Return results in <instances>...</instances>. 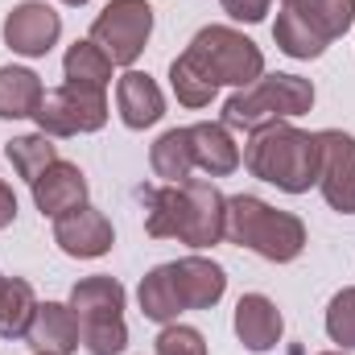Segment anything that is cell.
I'll use <instances>...</instances> for the list:
<instances>
[{
  "mask_svg": "<svg viewBox=\"0 0 355 355\" xmlns=\"http://www.w3.org/2000/svg\"><path fill=\"white\" fill-rule=\"evenodd\" d=\"M62 75H67V83H79V87H95L103 91L112 83V58L91 42H75L71 50H67V58H62Z\"/></svg>",
  "mask_w": 355,
  "mask_h": 355,
  "instance_id": "7402d4cb",
  "label": "cell"
},
{
  "mask_svg": "<svg viewBox=\"0 0 355 355\" xmlns=\"http://www.w3.org/2000/svg\"><path fill=\"white\" fill-rule=\"evenodd\" d=\"M314 107V83L302 75H261L252 87H240L223 103L227 128H265L277 120L306 116Z\"/></svg>",
  "mask_w": 355,
  "mask_h": 355,
  "instance_id": "5b68a950",
  "label": "cell"
},
{
  "mask_svg": "<svg viewBox=\"0 0 355 355\" xmlns=\"http://www.w3.org/2000/svg\"><path fill=\"white\" fill-rule=\"evenodd\" d=\"M33 355H37V352H33Z\"/></svg>",
  "mask_w": 355,
  "mask_h": 355,
  "instance_id": "d590c367",
  "label": "cell"
},
{
  "mask_svg": "<svg viewBox=\"0 0 355 355\" xmlns=\"http://www.w3.org/2000/svg\"><path fill=\"white\" fill-rule=\"evenodd\" d=\"M190 149H194V170H202L207 178H227L240 170V145L223 120L190 124Z\"/></svg>",
  "mask_w": 355,
  "mask_h": 355,
  "instance_id": "9a60e30c",
  "label": "cell"
},
{
  "mask_svg": "<svg viewBox=\"0 0 355 355\" xmlns=\"http://www.w3.org/2000/svg\"><path fill=\"white\" fill-rule=\"evenodd\" d=\"M145 198V232L153 240H178L190 248H211L227 232V198L215 182L190 178L178 186L141 190Z\"/></svg>",
  "mask_w": 355,
  "mask_h": 355,
  "instance_id": "6da1fadb",
  "label": "cell"
},
{
  "mask_svg": "<svg viewBox=\"0 0 355 355\" xmlns=\"http://www.w3.org/2000/svg\"><path fill=\"white\" fill-rule=\"evenodd\" d=\"M42 95L46 87L29 67H0V120H33Z\"/></svg>",
  "mask_w": 355,
  "mask_h": 355,
  "instance_id": "ac0fdd59",
  "label": "cell"
},
{
  "mask_svg": "<svg viewBox=\"0 0 355 355\" xmlns=\"http://www.w3.org/2000/svg\"><path fill=\"white\" fill-rule=\"evenodd\" d=\"M240 162L248 166L252 178H261L285 194H306L310 186H318V166H322L318 132H302L289 120L252 128Z\"/></svg>",
  "mask_w": 355,
  "mask_h": 355,
  "instance_id": "7a4b0ae2",
  "label": "cell"
},
{
  "mask_svg": "<svg viewBox=\"0 0 355 355\" xmlns=\"http://www.w3.org/2000/svg\"><path fill=\"white\" fill-rule=\"evenodd\" d=\"M223 240L265 257L272 265H289L306 248V223L293 211H277L257 194H236L227 198V232Z\"/></svg>",
  "mask_w": 355,
  "mask_h": 355,
  "instance_id": "3957f363",
  "label": "cell"
},
{
  "mask_svg": "<svg viewBox=\"0 0 355 355\" xmlns=\"http://www.w3.org/2000/svg\"><path fill=\"white\" fill-rule=\"evenodd\" d=\"M12 219H17V194L8 182H0V227H8Z\"/></svg>",
  "mask_w": 355,
  "mask_h": 355,
  "instance_id": "4dcf8cb0",
  "label": "cell"
},
{
  "mask_svg": "<svg viewBox=\"0 0 355 355\" xmlns=\"http://www.w3.org/2000/svg\"><path fill=\"white\" fill-rule=\"evenodd\" d=\"M62 37V17L46 0H21L4 17V46L21 58H46Z\"/></svg>",
  "mask_w": 355,
  "mask_h": 355,
  "instance_id": "9c48e42d",
  "label": "cell"
},
{
  "mask_svg": "<svg viewBox=\"0 0 355 355\" xmlns=\"http://www.w3.org/2000/svg\"><path fill=\"white\" fill-rule=\"evenodd\" d=\"M285 335V318L277 310V302L265 293H244L236 302V339L248 347V352H272Z\"/></svg>",
  "mask_w": 355,
  "mask_h": 355,
  "instance_id": "5bb4252c",
  "label": "cell"
},
{
  "mask_svg": "<svg viewBox=\"0 0 355 355\" xmlns=\"http://www.w3.org/2000/svg\"><path fill=\"white\" fill-rule=\"evenodd\" d=\"M322 166H318V190L331 211L355 215V137L343 128H322L318 132Z\"/></svg>",
  "mask_w": 355,
  "mask_h": 355,
  "instance_id": "ba28073f",
  "label": "cell"
},
{
  "mask_svg": "<svg viewBox=\"0 0 355 355\" xmlns=\"http://www.w3.org/2000/svg\"><path fill=\"white\" fill-rule=\"evenodd\" d=\"M25 343L37 355H71L83 347V331H79V318L71 306L62 302H42L37 314H33V327L25 335Z\"/></svg>",
  "mask_w": 355,
  "mask_h": 355,
  "instance_id": "7c38bea8",
  "label": "cell"
},
{
  "mask_svg": "<svg viewBox=\"0 0 355 355\" xmlns=\"http://www.w3.org/2000/svg\"><path fill=\"white\" fill-rule=\"evenodd\" d=\"M285 4H297V0H285Z\"/></svg>",
  "mask_w": 355,
  "mask_h": 355,
  "instance_id": "e575fe53",
  "label": "cell"
},
{
  "mask_svg": "<svg viewBox=\"0 0 355 355\" xmlns=\"http://www.w3.org/2000/svg\"><path fill=\"white\" fill-rule=\"evenodd\" d=\"M37 132L46 137H79V132H99L107 124V99L95 87L79 83H62V87L46 91L37 112H33Z\"/></svg>",
  "mask_w": 355,
  "mask_h": 355,
  "instance_id": "52a82bcc",
  "label": "cell"
},
{
  "mask_svg": "<svg viewBox=\"0 0 355 355\" xmlns=\"http://www.w3.org/2000/svg\"><path fill=\"white\" fill-rule=\"evenodd\" d=\"M8 162H12V170L17 178H25L29 186L37 182V178L46 174L54 162H58V145H54V137H46V132H29V137H12L8 141Z\"/></svg>",
  "mask_w": 355,
  "mask_h": 355,
  "instance_id": "cb8c5ba5",
  "label": "cell"
},
{
  "mask_svg": "<svg viewBox=\"0 0 355 355\" xmlns=\"http://www.w3.org/2000/svg\"><path fill=\"white\" fill-rule=\"evenodd\" d=\"M327 335L343 352H355V285L339 289L327 306Z\"/></svg>",
  "mask_w": 355,
  "mask_h": 355,
  "instance_id": "4316f807",
  "label": "cell"
},
{
  "mask_svg": "<svg viewBox=\"0 0 355 355\" xmlns=\"http://www.w3.org/2000/svg\"><path fill=\"white\" fill-rule=\"evenodd\" d=\"M170 87H174L182 107H207V103L215 99V91H219L186 54H178L174 62H170Z\"/></svg>",
  "mask_w": 355,
  "mask_h": 355,
  "instance_id": "484cf974",
  "label": "cell"
},
{
  "mask_svg": "<svg viewBox=\"0 0 355 355\" xmlns=\"http://www.w3.org/2000/svg\"><path fill=\"white\" fill-rule=\"evenodd\" d=\"M62 4H71V8H79V4H87V0H62Z\"/></svg>",
  "mask_w": 355,
  "mask_h": 355,
  "instance_id": "1f68e13d",
  "label": "cell"
},
{
  "mask_svg": "<svg viewBox=\"0 0 355 355\" xmlns=\"http://www.w3.org/2000/svg\"><path fill=\"white\" fill-rule=\"evenodd\" d=\"M293 8H297V17H302L327 46H331L335 37H343L355 21V0H297Z\"/></svg>",
  "mask_w": 355,
  "mask_h": 355,
  "instance_id": "d4e9b609",
  "label": "cell"
},
{
  "mask_svg": "<svg viewBox=\"0 0 355 355\" xmlns=\"http://www.w3.org/2000/svg\"><path fill=\"white\" fill-rule=\"evenodd\" d=\"M87 202V178L79 166H71V162H54L46 174L33 182V207L46 215V219H62L67 211H75V207H83Z\"/></svg>",
  "mask_w": 355,
  "mask_h": 355,
  "instance_id": "4fadbf2b",
  "label": "cell"
},
{
  "mask_svg": "<svg viewBox=\"0 0 355 355\" xmlns=\"http://www.w3.org/2000/svg\"><path fill=\"white\" fill-rule=\"evenodd\" d=\"M0 293H4V272H0Z\"/></svg>",
  "mask_w": 355,
  "mask_h": 355,
  "instance_id": "d6a6232c",
  "label": "cell"
},
{
  "mask_svg": "<svg viewBox=\"0 0 355 355\" xmlns=\"http://www.w3.org/2000/svg\"><path fill=\"white\" fill-rule=\"evenodd\" d=\"M149 166L153 174L162 178L166 186H178V182H190L194 174V149H190V128H170L153 141L149 149Z\"/></svg>",
  "mask_w": 355,
  "mask_h": 355,
  "instance_id": "d6986e66",
  "label": "cell"
},
{
  "mask_svg": "<svg viewBox=\"0 0 355 355\" xmlns=\"http://www.w3.org/2000/svg\"><path fill=\"white\" fill-rule=\"evenodd\" d=\"M137 297H141V314H145L149 322L170 327V322H178V314H186L182 302H178V293H174V281H170V268L166 265H157L153 272L141 277Z\"/></svg>",
  "mask_w": 355,
  "mask_h": 355,
  "instance_id": "603a6c76",
  "label": "cell"
},
{
  "mask_svg": "<svg viewBox=\"0 0 355 355\" xmlns=\"http://www.w3.org/2000/svg\"><path fill=\"white\" fill-rule=\"evenodd\" d=\"M153 347H157V355H207V339L194 327L170 322V327H162V335H157Z\"/></svg>",
  "mask_w": 355,
  "mask_h": 355,
  "instance_id": "f1b7e54d",
  "label": "cell"
},
{
  "mask_svg": "<svg viewBox=\"0 0 355 355\" xmlns=\"http://www.w3.org/2000/svg\"><path fill=\"white\" fill-rule=\"evenodd\" d=\"M37 293L29 281L21 277H4V293H0V339H25L37 314Z\"/></svg>",
  "mask_w": 355,
  "mask_h": 355,
  "instance_id": "ffe728a7",
  "label": "cell"
},
{
  "mask_svg": "<svg viewBox=\"0 0 355 355\" xmlns=\"http://www.w3.org/2000/svg\"><path fill=\"white\" fill-rule=\"evenodd\" d=\"M79 318V327L91 322H116L124 318V285L116 277H83L75 289H71V302H67Z\"/></svg>",
  "mask_w": 355,
  "mask_h": 355,
  "instance_id": "e0dca14e",
  "label": "cell"
},
{
  "mask_svg": "<svg viewBox=\"0 0 355 355\" xmlns=\"http://www.w3.org/2000/svg\"><path fill=\"white\" fill-rule=\"evenodd\" d=\"M153 33V8L149 0H112L91 21V42L112 58V67H132Z\"/></svg>",
  "mask_w": 355,
  "mask_h": 355,
  "instance_id": "8992f818",
  "label": "cell"
},
{
  "mask_svg": "<svg viewBox=\"0 0 355 355\" xmlns=\"http://www.w3.org/2000/svg\"><path fill=\"white\" fill-rule=\"evenodd\" d=\"M79 331H83V347L91 355H120L128 347L124 318H116V322H91V327H79Z\"/></svg>",
  "mask_w": 355,
  "mask_h": 355,
  "instance_id": "83f0119b",
  "label": "cell"
},
{
  "mask_svg": "<svg viewBox=\"0 0 355 355\" xmlns=\"http://www.w3.org/2000/svg\"><path fill=\"white\" fill-rule=\"evenodd\" d=\"M54 244L75 261H99V257L112 252L116 232H112V219L99 207L83 202V207L67 211L62 219H54Z\"/></svg>",
  "mask_w": 355,
  "mask_h": 355,
  "instance_id": "30bf717a",
  "label": "cell"
},
{
  "mask_svg": "<svg viewBox=\"0 0 355 355\" xmlns=\"http://www.w3.org/2000/svg\"><path fill=\"white\" fill-rule=\"evenodd\" d=\"M219 4H223V12H227L232 21L257 25V21H265V12H268L272 0H219Z\"/></svg>",
  "mask_w": 355,
  "mask_h": 355,
  "instance_id": "f546056e",
  "label": "cell"
},
{
  "mask_svg": "<svg viewBox=\"0 0 355 355\" xmlns=\"http://www.w3.org/2000/svg\"><path fill=\"white\" fill-rule=\"evenodd\" d=\"M166 268H170L182 310H211L227 289V272L207 257H182V261H170Z\"/></svg>",
  "mask_w": 355,
  "mask_h": 355,
  "instance_id": "8fae6325",
  "label": "cell"
},
{
  "mask_svg": "<svg viewBox=\"0 0 355 355\" xmlns=\"http://www.w3.org/2000/svg\"><path fill=\"white\" fill-rule=\"evenodd\" d=\"M322 355H347V352H322Z\"/></svg>",
  "mask_w": 355,
  "mask_h": 355,
  "instance_id": "836d02e7",
  "label": "cell"
},
{
  "mask_svg": "<svg viewBox=\"0 0 355 355\" xmlns=\"http://www.w3.org/2000/svg\"><path fill=\"white\" fill-rule=\"evenodd\" d=\"M272 42H277V50L281 54H289V58H302V62H310V58H322L327 54V42L297 17V8L293 4H285V12H277V25H272Z\"/></svg>",
  "mask_w": 355,
  "mask_h": 355,
  "instance_id": "44dd1931",
  "label": "cell"
},
{
  "mask_svg": "<svg viewBox=\"0 0 355 355\" xmlns=\"http://www.w3.org/2000/svg\"><path fill=\"white\" fill-rule=\"evenodd\" d=\"M215 87H252L265 75V54L252 37H244L232 25H207L190 37V46L182 50Z\"/></svg>",
  "mask_w": 355,
  "mask_h": 355,
  "instance_id": "277c9868",
  "label": "cell"
},
{
  "mask_svg": "<svg viewBox=\"0 0 355 355\" xmlns=\"http://www.w3.org/2000/svg\"><path fill=\"white\" fill-rule=\"evenodd\" d=\"M116 107H120L124 128L141 132V128H153L166 116V95L145 71H128L116 83Z\"/></svg>",
  "mask_w": 355,
  "mask_h": 355,
  "instance_id": "2e32d148",
  "label": "cell"
}]
</instances>
